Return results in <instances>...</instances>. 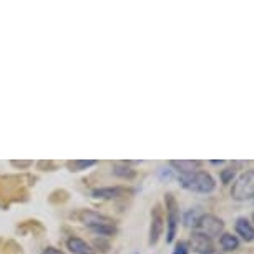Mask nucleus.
I'll use <instances>...</instances> for the list:
<instances>
[{
  "label": "nucleus",
  "mask_w": 254,
  "mask_h": 254,
  "mask_svg": "<svg viewBox=\"0 0 254 254\" xmlns=\"http://www.w3.org/2000/svg\"><path fill=\"white\" fill-rule=\"evenodd\" d=\"M194 231L204 234L206 238L213 239L216 236H221L224 231V221L214 214H201L198 224L194 226Z\"/></svg>",
  "instance_id": "nucleus-5"
},
{
  "label": "nucleus",
  "mask_w": 254,
  "mask_h": 254,
  "mask_svg": "<svg viewBox=\"0 0 254 254\" xmlns=\"http://www.w3.org/2000/svg\"><path fill=\"white\" fill-rule=\"evenodd\" d=\"M133 254H138V253H133Z\"/></svg>",
  "instance_id": "nucleus-23"
},
{
  "label": "nucleus",
  "mask_w": 254,
  "mask_h": 254,
  "mask_svg": "<svg viewBox=\"0 0 254 254\" xmlns=\"http://www.w3.org/2000/svg\"><path fill=\"white\" fill-rule=\"evenodd\" d=\"M158 175H160V180H171L173 178V170H170V168H160V171H158Z\"/></svg>",
  "instance_id": "nucleus-18"
},
{
  "label": "nucleus",
  "mask_w": 254,
  "mask_h": 254,
  "mask_svg": "<svg viewBox=\"0 0 254 254\" xmlns=\"http://www.w3.org/2000/svg\"><path fill=\"white\" fill-rule=\"evenodd\" d=\"M42 254H64L60 251V249H57L54 246H49V248H45L44 251H42Z\"/></svg>",
  "instance_id": "nucleus-19"
},
{
  "label": "nucleus",
  "mask_w": 254,
  "mask_h": 254,
  "mask_svg": "<svg viewBox=\"0 0 254 254\" xmlns=\"http://www.w3.org/2000/svg\"><path fill=\"white\" fill-rule=\"evenodd\" d=\"M130 193V190L123 188V186H108V188H97L92 191L93 198H100V199H117L122 198V196Z\"/></svg>",
  "instance_id": "nucleus-7"
},
{
  "label": "nucleus",
  "mask_w": 254,
  "mask_h": 254,
  "mask_svg": "<svg viewBox=\"0 0 254 254\" xmlns=\"http://www.w3.org/2000/svg\"><path fill=\"white\" fill-rule=\"evenodd\" d=\"M199 218H201V214L198 213V209H190V211H186V213H185L183 223H185L186 228H193L194 229V226L199 221Z\"/></svg>",
  "instance_id": "nucleus-15"
},
{
  "label": "nucleus",
  "mask_w": 254,
  "mask_h": 254,
  "mask_svg": "<svg viewBox=\"0 0 254 254\" xmlns=\"http://www.w3.org/2000/svg\"><path fill=\"white\" fill-rule=\"evenodd\" d=\"M199 254H219V251H216V249H206V251H203V253H199Z\"/></svg>",
  "instance_id": "nucleus-20"
},
{
  "label": "nucleus",
  "mask_w": 254,
  "mask_h": 254,
  "mask_svg": "<svg viewBox=\"0 0 254 254\" xmlns=\"http://www.w3.org/2000/svg\"><path fill=\"white\" fill-rule=\"evenodd\" d=\"M231 196L236 201L254 199V170H246L234 180Z\"/></svg>",
  "instance_id": "nucleus-3"
},
{
  "label": "nucleus",
  "mask_w": 254,
  "mask_h": 254,
  "mask_svg": "<svg viewBox=\"0 0 254 254\" xmlns=\"http://www.w3.org/2000/svg\"><path fill=\"white\" fill-rule=\"evenodd\" d=\"M190 244H191V248H193V251H196L198 254L206 251V249H211V239L198 231H193V234H191Z\"/></svg>",
  "instance_id": "nucleus-11"
},
{
  "label": "nucleus",
  "mask_w": 254,
  "mask_h": 254,
  "mask_svg": "<svg viewBox=\"0 0 254 254\" xmlns=\"http://www.w3.org/2000/svg\"><path fill=\"white\" fill-rule=\"evenodd\" d=\"M113 175L123 180H133L136 176V171L127 165V163H117L113 165Z\"/></svg>",
  "instance_id": "nucleus-12"
},
{
  "label": "nucleus",
  "mask_w": 254,
  "mask_h": 254,
  "mask_svg": "<svg viewBox=\"0 0 254 254\" xmlns=\"http://www.w3.org/2000/svg\"><path fill=\"white\" fill-rule=\"evenodd\" d=\"M219 244H221L224 251H234V249L239 248V238L231 233H223L221 238H219Z\"/></svg>",
  "instance_id": "nucleus-13"
},
{
  "label": "nucleus",
  "mask_w": 254,
  "mask_h": 254,
  "mask_svg": "<svg viewBox=\"0 0 254 254\" xmlns=\"http://www.w3.org/2000/svg\"><path fill=\"white\" fill-rule=\"evenodd\" d=\"M211 165H214V166H219V165H224V161L223 160H213V161H211Z\"/></svg>",
  "instance_id": "nucleus-21"
},
{
  "label": "nucleus",
  "mask_w": 254,
  "mask_h": 254,
  "mask_svg": "<svg viewBox=\"0 0 254 254\" xmlns=\"http://www.w3.org/2000/svg\"><path fill=\"white\" fill-rule=\"evenodd\" d=\"M78 219L90 229V231L95 234H100V236H113V234L117 233V223H115L112 218L105 216V214H100L97 211L83 209L78 214Z\"/></svg>",
  "instance_id": "nucleus-1"
},
{
  "label": "nucleus",
  "mask_w": 254,
  "mask_h": 254,
  "mask_svg": "<svg viewBox=\"0 0 254 254\" xmlns=\"http://www.w3.org/2000/svg\"><path fill=\"white\" fill-rule=\"evenodd\" d=\"M171 254H190V244L185 241H178L175 244L173 253Z\"/></svg>",
  "instance_id": "nucleus-17"
},
{
  "label": "nucleus",
  "mask_w": 254,
  "mask_h": 254,
  "mask_svg": "<svg viewBox=\"0 0 254 254\" xmlns=\"http://www.w3.org/2000/svg\"><path fill=\"white\" fill-rule=\"evenodd\" d=\"M180 185L183 186L185 190L193 191V193H213L214 188H216V181L206 171H193V173H186V175H180L178 176Z\"/></svg>",
  "instance_id": "nucleus-2"
},
{
  "label": "nucleus",
  "mask_w": 254,
  "mask_h": 254,
  "mask_svg": "<svg viewBox=\"0 0 254 254\" xmlns=\"http://www.w3.org/2000/svg\"><path fill=\"white\" fill-rule=\"evenodd\" d=\"M166 204V243H173L180 226V206L171 193L165 194Z\"/></svg>",
  "instance_id": "nucleus-4"
},
{
  "label": "nucleus",
  "mask_w": 254,
  "mask_h": 254,
  "mask_svg": "<svg viewBox=\"0 0 254 254\" xmlns=\"http://www.w3.org/2000/svg\"><path fill=\"white\" fill-rule=\"evenodd\" d=\"M234 176H236V168H234V166L224 168V170H221V173H219V178H221L223 185L231 183V181L234 180Z\"/></svg>",
  "instance_id": "nucleus-16"
},
{
  "label": "nucleus",
  "mask_w": 254,
  "mask_h": 254,
  "mask_svg": "<svg viewBox=\"0 0 254 254\" xmlns=\"http://www.w3.org/2000/svg\"><path fill=\"white\" fill-rule=\"evenodd\" d=\"M66 248H68L70 253H73V254H95V249L90 246L85 239L75 238V236L66 239Z\"/></svg>",
  "instance_id": "nucleus-9"
},
{
  "label": "nucleus",
  "mask_w": 254,
  "mask_h": 254,
  "mask_svg": "<svg viewBox=\"0 0 254 254\" xmlns=\"http://www.w3.org/2000/svg\"><path fill=\"white\" fill-rule=\"evenodd\" d=\"M236 234L246 243L254 241V226L249 223L248 218H238L236 219Z\"/></svg>",
  "instance_id": "nucleus-10"
},
{
  "label": "nucleus",
  "mask_w": 254,
  "mask_h": 254,
  "mask_svg": "<svg viewBox=\"0 0 254 254\" xmlns=\"http://www.w3.org/2000/svg\"><path fill=\"white\" fill-rule=\"evenodd\" d=\"M253 219H254V214H253Z\"/></svg>",
  "instance_id": "nucleus-22"
},
{
  "label": "nucleus",
  "mask_w": 254,
  "mask_h": 254,
  "mask_svg": "<svg viewBox=\"0 0 254 254\" xmlns=\"http://www.w3.org/2000/svg\"><path fill=\"white\" fill-rule=\"evenodd\" d=\"M95 165H97V161H95V160H75V161H68V168H70V171H73V173H78V171L88 170V168H92Z\"/></svg>",
  "instance_id": "nucleus-14"
},
{
  "label": "nucleus",
  "mask_w": 254,
  "mask_h": 254,
  "mask_svg": "<svg viewBox=\"0 0 254 254\" xmlns=\"http://www.w3.org/2000/svg\"><path fill=\"white\" fill-rule=\"evenodd\" d=\"M165 231V219H163V213L160 206H155L151 209V224H150V246H156L160 238Z\"/></svg>",
  "instance_id": "nucleus-6"
},
{
  "label": "nucleus",
  "mask_w": 254,
  "mask_h": 254,
  "mask_svg": "<svg viewBox=\"0 0 254 254\" xmlns=\"http://www.w3.org/2000/svg\"><path fill=\"white\" fill-rule=\"evenodd\" d=\"M173 171H178L180 175H186V173H193V171H199L201 163L199 160H173L170 161Z\"/></svg>",
  "instance_id": "nucleus-8"
}]
</instances>
